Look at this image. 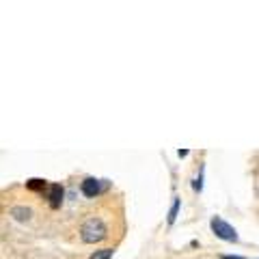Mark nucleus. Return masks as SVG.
<instances>
[{"mask_svg":"<svg viewBox=\"0 0 259 259\" xmlns=\"http://www.w3.org/2000/svg\"><path fill=\"white\" fill-rule=\"evenodd\" d=\"M80 233H82L84 242H89V244L99 242L106 238V225L102 222V218H89V221L82 225Z\"/></svg>","mask_w":259,"mask_h":259,"instance_id":"f257e3e1","label":"nucleus"},{"mask_svg":"<svg viewBox=\"0 0 259 259\" xmlns=\"http://www.w3.org/2000/svg\"><path fill=\"white\" fill-rule=\"evenodd\" d=\"M210 227H212V231L216 233L221 240H227V242H236L238 240V233H236V229H233L229 222H225L222 218H218V216H214L212 221H210Z\"/></svg>","mask_w":259,"mask_h":259,"instance_id":"f03ea898","label":"nucleus"},{"mask_svg":"<svg viewBox=\"0 0 259 259\" xmlns=\"http://www.w3.org/2000/svg\"><path fill=\"white\" fill-rule=\"evenodd\" d=\"M82 194L84 197H95V194H99V190H102V186H99V179L95 177H87L82 182Z\"/></svg>","mask_w":259,"mask_h":259,"instance_id":"7ed1b4c3","label":"nucleus"},{"mask_svg":"<svg viewBox=\"0 0 259 259\" xmlns=\"http://www.w3.org/2000/svg\"><path fill=\"white\" fill-rule=\"evenodd\" d=\"M48 199H50V205L52 207H58L63 201V186L61 184H52L48 186Z\"/></svg>","mask_w":259,"mask_h":259,"instance_id":"20e7f679","label":"nucleus"},{"mask_svg":"<svg viewBox=\"0 0 259 259\" xmlns=\"http://www.w3.org/2000/svg\"><path fill=\"white\" fill-rule=\"evenodd\" d=\"M11 216H16L18 221H28V218H31V210H28V207H13Z\"/></svg>","mask_w":259,"mask_h":259,"instance_id":"39448f33","label":"nucleus"},{"mask_svg":"<svg viewBox=\"0 0 259 259\" xmlns=\"http://www.w3.org/2000/svg\"><path fill=\"white\" fill-rule=\"evenodd\" d=\"M112 257V248H102V251H95L91 255V259H111Z\"/></svg>","mask_w":259,"mask_h":259,"instance_id":"423d86ee","label":"nucleus"},{"mask_svg":"<svg viewBox=\"0 0 259 259\" xmlns=\"http://www.w3.org/2000/svg\"><path fill=\"white\" fill-rule=\"evenodd\" d=\"M177 212H179V199H175V201H173V205H171V212H168V225H173V222H175Z\"/></svg>","mask_w":259,"mask_h":259,"instance_id":"0eeeda50","label":"nucleus"},{"mask_svg":"<svg viewBox=\"0 0 259 259\" xmlns=\"http://www.w3.org/2000/svg\"><path fill=\"white\" fill-rule=\"evenodd\" d=\"M26 186L31 188V190H43V188H46V182H43V179H31Z\"/></svg>","mask_w":259,"mask_h":259,"instance_id":"6e6552de","label":"nucleus"},{"mask_svg":"<svg viewBox=\"0 0 259 259\" xmlns=\"http://www.w3.org/2000/svg\"><path fill=\"white\" fill-rule=\"evenodd\" d=\"M201 179H203V175H201V173H199L197 182H194V190H199V192H201V188H203V182H201Z\"/></svg>","mask_w":259,"mask_h":259,"instance_id":"1a4fd4ad","label":"nucleus"},{"mask_svg":"<svg viewBox=\"0 0 259 259\" xmlns=\"http://www.w3.org/2000/svg\"><path fill=\"white\" fill-rule=\"evenodd\" d=\"M222 259H244V257H233V255H222Z\"/></svg>","mask_w":259,"mask_h":259,"instance_id":"9d476101","label":"nucleus"}]
</instances>
